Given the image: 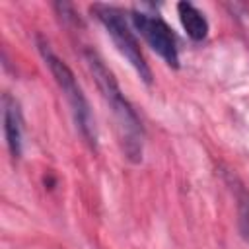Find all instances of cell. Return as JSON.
<instances>
[{"mask_svg": "<svg viewBox=\"0 0 249 249\" xmlns=\"http://www.w3.org/2000/svg\"><path fill=\"white\" fill-rule=\"evenodd\" d=\"M2 123L8 152L14 160H19L23 152V115L19 101L8 91L2 95Z\"/></svg>", "mask_w": 249, "mask_h": 249, "instance_id": "obj_5", "label": "cell"}, {"mask_svg": "<svg viewBox=\"0 0 249 249\" xmlns=\"http://www.w3.org/2000/svg\"><path fill=\"white\" fill-rule=\"evenodd\" d=\"M177 14L181 19L183 29L193 41H202L208 35V19L206 16L191 2H179L177 4Z\"/></svg>", "mask_w": 249, "mask_h": 249, "instance_id": "obj_6", "label": "cell"}, {"mask_svg": "<svg viewBox=\"0 0 249 249\" xmlns=\"http://www.w3.org/2000/svg\"><path fill=\"white\" fill-rule=\"evenodd\" d=\"M84 56H86L88 68H89L99 91H101V97L113 115L117 136H119L124 158L132 163H140L142 154H144V126H142L138 113L134 111L132 103L121 91L119 82H117L115 74L107 68L105 60L93 49H86Z\"/></svg>", "mask_w": 249, "mask_h": 249, "instance_id": "obj_1", "label": "cell"}, {"mask_svg": "<svg viewBox=\"0 0 249 249\" xmlns=\"http://www.w3.org/2000/svg\"><path fill=\"white\" fill-rule=\"evenodd\" d=\"M35 45L39 49V54L41 58L45 60L49 72L53 74L58 89L62 91L64 99L68 101V107H70V113H72V119L76 123V128L78 132L82 134V138L86 140V144L91 148V150H97V126H95V117L91 113V107H89V101L84 93V89L80 88L72 68L53 51L51 43L41 35L37 33L35 35Z\"/></svg>", "mask_w": 249, "mask_h": 249, "instance_id": "obj_2", "label": "cell"}, {"mask_svg": "<svg viewBox=\"0 0 249 249\" xmlns=\"http://www.w3.org/2000/svg\"><path fill=\"white\" fill-rule=\"evenodd\" d=\"M89 12L97 18V21L105 27V31L109 33V37L113 39L117 51L128 60V64L136 70V74L140 76V80L144 84H152V70L142 54L140 43L136 41L124 12L117 6H109V4H93L89 6Z\"/></svg>", "mask_w": 249, "mask_h": 249, "instance_id": "obj_3", "label": "cell"}, {"mask_svg": "<svg viewBox=\"0 0 249 249\" xmlns=\"http://www.w3.org/2000/svg\"><path fill=\"white\" fill-rule=\"evenodd\" d=\"M130 23L144 37L148 47L154 53H158L169 68L177 70L181 66L177 37H175L173 29L160 16L146 14V12H140V10H132L130 12Z\"/></svg>", "mask_w": 249, "mask_h": 249, "instance_id": "obj_4", "label": "cell"}]
</instances>
